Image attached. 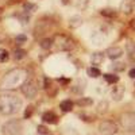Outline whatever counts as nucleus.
Here are the masks:
<instances>
[{
    "label": "nucleus",
    "instance_id": "obj_8",
    "mask_svg": "<svg viewBox=\"0 0 135 135\" xmlns=\"http://www.w3.org/2000/svg\"><path fill=\"white\" fill-rule=\"evenodd\" d=\"M135 9V0H123L120 3V11L123 14H131Z\"/></svg>",
    "mask_w": 135,
    "mask_h": 135
},
{
    "label": "nucleus",
    "instance_id": "obj_26",
    "mask_svg": "<svg viewBox=\"0 0 135 135\" xmlns=\"http://www.w3.org/2000/svg\"><path fill=\"white\" fill-rule=\"evenodd\" d=\"M37 132H38L39 135H49V130H47V127H45L43 124H41V126L37 127Z\"/></svg>",
    "mask_w": 135,
    "mask_h": 135
},
{
    "label": "nucleus",
    "instance_id": "obj_5",
    "mask_svg": "<svg viewBox=\"0 0 135 135\" xmlns=\"http://www.w3.org/2000/svg\"><path fill=\"white\" fill-rule=\"evenodd\" d=\"M54 43L57 45V47L60 50H64V51H69L74 47V43L70 38H68L65 35H55L54 37Z\"/></svg>",
    "mask_w": 135,
    "mask_h": 135
},
{
    "label": "nucleus",
    "instance_id": "obj_30",
    "mask_svg": "<svg viewBox=\"0 0 135 135\" xmlns=\"http://www.w3.org/2000/svg\"><path fill=\"white\" fill-rule=\"evenodd\" d=\"M26 41H27V37H26V35H23V34H20V35H18V37H16V43H19V45L25 43Z\"/></svg>",
    "mask_w": 135,
    "mask_h": 135
},
{
    "label": "nucleus",
    "instance_id": "obj_12",
    "mask_svg": "<svg viewBox=\"0 0 135 135\" xmlns=\"http://www.w3.org/2000/svg\"><path fill=\"white\" fill-rule=\"evenodd\" d=\"M123 95H124V86L119 85V86H115L112 89V97H114V100H116V101L122 100Z\"/></svg>",
    "mask_w": 135,
    "mask_h": 135
},
{
    "label": "nucleus",
    "instance_id": "obj_27",
    "mask_svg": "<svg viewBox=\"0 0 135 135\" xmlns=\"http://www.w3.org/2000/svg\"><path fill=\"white\" fill-rule=\"evenodd\" d=\"M35 9H37L35 4H31V3H26L25 4V11H26V12H34Z\"/></svg>",
    "mask_w": 135,
    "mask_h": 135
},
{
    "label": "nucleus",
    "instance_id": "obj_17",
    "mask_svg": "<svg viewBox=\"0 0 135 135\" xmlns=\"http://www.w3.org/2000/svg\"><path fill=\"white\" fill-rule=\"evenodd\" d=\"M111 69L114 72H123L126 69V64L124 62H114L111 65Z\"/></svg>",
    "mask_w": 135,
    "mask_h": 135
},
{
    "label": "nucleus",
    "instance_id": "obj_15",
    "mask_svg": "<svg viewBox=\"0 0 135 135\" xmlns=\"http://www.w3.org/2000/svg\"><path fill=\"white\" fill-rule=\"evenodd\" d=\"M76 104L78 107H89V105L93 104V100L91 97H80V99L76 101Z\"/></svg>",
    "mask_w": 135,
    "mask_h": 135
},
{
    "label": "nucleus",
    "instance_id": "obj_9",
    "mask_svg": "<svg viewBox=\"0 0 135 135\" xmlns=\"http://www.w3.org/2000/svg\"><path fill=\"white\" fill-rule=\"evenodd\" d=\"M85 86H86L85 80H83V78H78V80L72 85V92L76 93V95H83L84 91H85Z\"/></svg>",
    "mask_w": 135,
    "mask_h": 135
},
{
    "label": "nucleus",
    "instance_id": "obj_11",
    "mask_svg": "<svg viewBox=\"0 0 135 135\" xmlns=\"http://www.w3.org/2000/svg\"><path fill=\"white\" fill-rule=\"evenodd\" d=\"M42 120H43V123H47V124H55V123L58 122V116L55 115L54 112L47 111L42 115Z\"/></svg>",
    "mask_w": 135,
    "mask_h": 135
},
{
    "label": "nucleus",
    "instance_id": "obj_14",
    "mask_svg": "<svg viewBox=\"0 0 135 135\" xmlns=\"http://www.w3.org/2000/svg\"><path fill=\"white\" fill-rule=\"evenodd\" d=\"M73 105H74V103H73L72 100H64V101H61L60 108H61L64 112H70V111L73 109Z\"/></svg>",
    "mask_w": 135,
    "mask_h": 135
},
{
    "label": "nucleus",
    "instance_id": "obj_18",
    "mask_svg": "<svg viewBox=\"0 0 135 135\" xmlns=\"http://www.w3.org/2000/svg\"><path fill=\"white\" fill-rule=\"evenodd\" d=\"M53 43H54V41H53V39H50V38L42 39V41H41V47H42V49H45V50H49V49L53 46Z\"/></svg>",
    "mask_w": 135,
    "mask_h": 135
},
{
    "label": "nucleus",
    "instance_id": "obj_6",
    "mask_svg": "<svg viewBox=\"0 0 135 135\" xmlns=\"http://www.w3.org/2000/svg\"><path fill=\"white\" fill-rule=\"evenodd\" d=\"M37 92H38V86H37L35 81L27 80L22 84V93H23L27 99H34L37 96Z\"/></svg>",
    "mask_w": 135,
    "mask_h": 135
},
{
    "label": "nucleus",
    "instance_id": "obj_3",
    "mask_svg": "<svg viewBox=\"0 0 135 135\" xmlns=\"http://www.w3.org/2000/svg\"><path fill=\"white\" fill-rule=\"evenodd\" d=\"M2 132L4 135H22L23 134V124H22V122L18 120V119L8 120L3 124Z\"/></svg>",
    "mask_w": 135,
    "mask_h": 135
},
{
    "label": "nucleus",
    "instance_id": "obj_24",
    "mask_svg": "<svg viewBox=\"0 0 135 135\" xmlns=\"http://www.w3.org/2000/svg\"><path fill=\"white\" fill-rule=\"evenodd\" d=\"M107 108H108L107 101H101V103L97 105V112H99V114H105V112H107Z\"/></svg>",
    "mask_w": 135,
    "mask_h": 135
},
{
    "label": "nucleus",
    "instance_id": "obj_20",
    "mask_svg": "<svg viewBox=\"0 0 135 135\" xmlns=\"http://www.w3.org/2000/svg\"><path fill=\"white\" fill-rule=\"evenodd\" d=\"M88 76H91L93 78H97L99 76H101V72L97 69L96 66H92V68H89V69H88Z\"/></svg>",
    "mask_w": 135,
    "mask_h": 135
},
{
    "label": "nucleus",
    "instance_id": "obj_2",
    "mask_svg": "<svg viewBox=\"0 0 135 135\" xmlns=\"http://www.w3.org/2000/svg\"><path fill=\"white\" fill-rule=\"evenodd\" d=\"M26 76V72L23 69H16V70H12L9 72L2 83V89H12L15 88L18 84H23V78Z\"/></svg>",
    "mask_w": 135,
    "mask_h": 135
},
{
    "label": "nucleus",
    "instance_id": "obj_32",
    "mask_svg": "<svg viewBox=\"0 0 135 135\" xmlns=\"http://www.w3.org/2000/svg\"><path fill=\"white\" fill-rule=\"evenodd\" d=\"M131 27H132V28H135V19L131 22Z\"/></svg>",
    "mask_w": 135,
    "mask_h": 135
},
{
    "label": "nucleus",
    "instance_id": "obj_10",
    "mask_svg": "<svg viewBox=\"0 0 135 135\" xmlns=\"http://www.w3.org/2000/svg\"><path fill=\"white\" fill-rule=\"evenodd\" d=\"M105 54H107V57L111 58V60H118V58L122 57L123 50H122L120 47H118V46H114V47H109V49L105 51Z\"/></svg>",
    "mask_w": 135,
    "mask_h": 135
},
{
    "label": "nucleus",
    "instance_id": "obj_33",
    "mask_svg": "<svg viewBox=\"0 0 135 135\" xmlns=\"http://www.w3.org/2000/svg\"><path fill=\"white\" fill-rule=\"evenodd\" d=\"M0 19H2V8H0Z\"/></svg>",
    "mask_w": 135,
    "mask_h": 135
},
{
    "label": "nucleus",
    "instance_id": "obj_36",
    "mask_svg": "<svg viewBox=\"0 0 135 135\" xmlns=\"http://www.w3.org/2000/svg\"><path fill=\"white\" fill-rule=\"evenodd\" d=\"M134 86H135V85H134Z\"/></svg>",
    "mask_w": 135,
    "mask_h": 135
},
{
    "label": "nucleus",
    "instance_id": "obj_16",
    "mask_svg": "<svg viewBox=\"0 0 135 135\" xmlns=\"http://www.w3.org/2000/svg\"><path fill=\"white\" fill-rule=\"evenodd\" d=\"M81 25H83L81 16H72V18L69 19V26H70L72 28H77V27H80Z\"/></svg>",
    "mask_w": 135,
    "mask_h": 135
},
{
    "label": "nucleus",
    "instance_id": "obj_28",
    "mask_svg": "<svg viewBox=\"0 0 135 135\" xmlns=\"http://www.w3.org/2000/svg\"><path fill=\"white\" fill-rule=\"evenodd\" d=\"M88 4V0H77V3H76V7L78 9H84Z\"/></svg>",
    "mask_w": 135,
    "mask_h": 135
},
{
    "label": "nucleus",
    "instance_id": "obj_35",
    "mask_svg": "<svg viewBox=\"0 0 135 135\" xmlns=\"http://www.w3.org/2000/svg\"><path fill=\"white\" fill-rule=\"evenodd\" d=\"M0 41H2V38H0Z\"/></svg>",
    "mask_w": 135,
    "mask_h": 135
},
{
    "label": "nucleus",
    "instance_id": "obj_29",
    "mask_svg": "<svg viewBox=\"0 0 135 135\" xmlns=\"http://www.w3.org/2000/svg\"><path fill=\"white\" fill-rule=\"evenodd\" d=\"M32 112H34V107H32V105H28V107L26 108V111H25V118H26V119H30L31 115H32Z\"/></svg>",
    "mask_w": 135,
    "mask_h": 135
},
{
    "label": "nucleus",
    "instance_id": "obj_21",
    "mask_svg": "<svg viewBox=\"0 0 135 135\" xmlns=\"http://www.w3.org/2000/svg\"><path fill=\"white\" fill-rule=\"evenodd\" d=\"M103 16H108V18H115L116 16V11L115 9H111V8H105V9H101L100 12Z\"/></svg>",
    "mask_w": 135,
    "mask_h": 135
},
{
    "label": "nucleus",
    "instance_id": "obj_4",
    "mask_svg": "<svg viewBox=\"0 0 135 135\" xmlns=\"http://www.w3.org/2000/svg\"><path fill=\"white\" fill-rule=\"evenodd\" d=\"M120 124L126 131L135 132V114L134 112H126L120 116Z\"/></svg>",
    "mask_w": 135,
    "mask_h": 135
},
{
    "label": "nucleus",
    "instance_id": "obj_7",
    "mask_svg": "<svg viewBox=\"0 0 135 135\" xmlns=\"http://www.w3.org/2000/svg\"><path fill=\"white\" fill-rule=\"evenodd\" d=\"M99 132L103 135H115L118 132V124L115 122L104 120L99 124Z\"/></svg>",
    "mask_w": 135,
    "mask_h": 135
},
{
    "label": "nucleus",
    "instance_id": "obj_25",
    "mask_svg": "<svg viewBox=\"0 0 135 135\" xmlns=\"http://www.w3.org/2000/svg\"><path fill=\"white\" fill-rule=\"evenodd\" d=\"M126 50L130 55H134L135 54V42H128L126 45Z\"/></svg>",
    "mask_w": 135,
    "mask_h": 135
},
{
    "label": "nucleus",
    "instance_id": "obj_19",
    "mask_svg": "<svg viewBox=\"0 0 135 135\" xmlns=\"http://www.w3.org/2000/svg\"><path fill=\"white\" fill-rule=\"evenodd\" d=\"M104 78H105V81H107L108 84H116V83L119 81V77L115 76V74H111V73L104 74Z\"/></svg>",
    "mask_w": 135,
    "mask_h": 135
},
{
    "label": "nucleus",
    "instance_id": "obj_13",
    "mask_svg": "<svg viewBox=\"0 0 135 135\" xmlns=\"http://www.w3.org/2000/svg\"><path fill=\"white\" fill-rule=\"evenodd\" d=\"M91 62H92V65H101L104 62V54L100 53V51L93 53L92 57H91Z\"/></svg>",
    "mask_w": 135,
    "mask_h": 135
},
{
    "label": "nucleus",
    "instance_id": "obj_1",
    "mask_svg": "<svg viewBox=\"0 0 135 135\" xmlns=\"http://www.w3.org/2000/svg\"><path fill=\"white\" fill-rule=\"evenodd\" d=\"M22 99L14 93L0 95V114L2 115H14L18 114L22 108Z\"/></svg>",
    "mask_w": 135,
    "mask_h": 135
},
{
    "label": "nucleus",
    "instance_id": "obj_23",
    "mask_svg": "<svg viewBox=\"0 0 135 135\" xmlns=\"http://www.w3.org/2000/svg\"><path fill=\"white\" fill-rule=\"evenodd\" d=\"M9 58V54L6 49H0V62H7Z\"/></svg>",
    "mask_w": 135,
    "mask_h": 135
},
{
    "label": "nucleus",
    "instance_id": "obj_22",
    "mask_svg": "<svg viewBox=\"0 0 135 135\" xmlns=\"http://www.w3.org/2000/svg\"><path fill=\"white\" fill-rule=\"evenodd\" d=\"M14 55H15L16 60H23L26 55H27V53H26V50H23V49H16L15 53H14Z\"/></svg>",
    "mask_w": 135,
    "mask_h": 135
},
{
    "label": "nucleus",
    "instance_id": "obj_34",
    "mask_svg": "<svg viewBox=\"0 0 135 135\" xmlns=\"http://www.w3.org/2000/svg\"><path fill=\"white\" fill-rule=\"evenodd\" d=\"M68 3V0H64V4H66Z\"/></svg>",
    "mask_w": 135,
    "mask_h": 135
},
{
    "label": "nucleus",
    "instance_id": "obj_31",
    "mask_svg": "<svg viewBox=\"0 0 135 135\" xmlns=\"http://www.w3.org/2000/svg\"><path fill=\"white\" fill-rule=\"evenodd\" d=\"M128 76H130L131 78H135V68H134V69H131V70L128 72Z\"/></svg>",
    "mask_w": 135,
    "mask_h": 135
}]
</instances>
